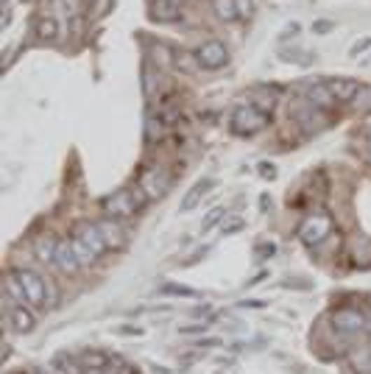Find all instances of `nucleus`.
Instances as JSON below:
<instances>
[{"instance_id": "1", "label": "nucleus", "mask_w": 371, "mask_h": 374, "mask_svg": "<svg viewBox=\"0 0 371 374\" xmlns=\"http://www.w3.org/2000/svg\"><path fill=\"white\" fill-rule=\"evenodd\" d=\"M8 285H11V293L20 302H25L28 307H36L39 310V307L48 305V288H45L42 277H36L34 271H14L11 279H8Z\"/></svg>"}, {"instance_id": "2", "label": "nucleus", "mask_w": 371, "mask_h": 374, "mask_svg": "<svg viewBox=\"0 0 371 374\" xmlns=\"http://www.w3.org/2000/svg\"><path fill=\"white\" fill-rule=\"evenodd\" d=\"M146 193L140 187H123V190H115L112 195L104 198V212L106 218H115V221H126L132 215H137V209L146 204Z\"/></svg>"}, {"instance_id": "3", "label": "nucleus", "mask_w": 371, "mask_h": 374, "mask_svg": "<svg viewBox=\"0 0 371 374\" xmlns=\"http://www.w3.org/2000/svg\"><path fill=\"white\" fill-rule=\"evenodd\" d=\"M268 123H271V112L260 109L257 104H240V106L232 112L229 129H232V134H237V137H251V134L262 132Z\"/></svg>"}, {"instance_id": "4", "label": "nucleus", "mask_w": 371, "mask_h": 374, "mask_svg": "<svg viewBox=\"0 0 371 374\" xmlns=\"http://www.w3.org/2000/svg\"><path fill=\"white\" fill-rule=\"evenodd\" d=\"M332 232V218L327 212H313L299 223V240L304 246H321Z\"/></svg>"}, {"instance_id": "5", "label": "nucleus", "mask_w": 371, "mask_h": 374, "mask_svg": "<svg viewBox=\"0 0 371 374\" xmlns=\"http://www.w3.org/2000/svg\"><path fill=\"white\" fill-rule=\"evenodd\" d=\"M137 187L146 193L148 201H160V198L168 193V187H171V174H168L162 165H151V168H146V171L140 174Z\"/></svg>"}, {"instance_id": "6", "label": "nucleus", "mask_w": 371, "mask_h": 374, "mask_svg": "<svg viewBox=\"0 0 371 374\" xmlns=\"http://www.w3.org/2000/svg\"><path fill=\"white\" fill-rule=\"evenodd\" d=\"M366 327V316L358 307H341L332 313V330L341 335H355Z\"/></svg>"}, {"instance_id": "7", "label": "nucleus", "mask_w": 371, "mask_h": 374, "mask_svg": "<svg viewBox=\"0 0 371 374\" xmlns=\"http://www.w3.org/2000/svg\"><path fill=\"white\" fill-rule=\"evenodd\" d=\"M195 56H198V64H201V67H209V70H218V67H223V64L229 62V50H226V45L218 42V39H209V42L198 45Z\"/></svg>"}, {"instance_id": "8", "label": "nucleus", "mask_w": 371, "mask_h": 374, "mask_svg": "<svg viewBox=\"0 0 371 374\" xmlns=\"http://www.w3.org/2000/svg\"><path fill=\"white\" fill-rule=\"evenodd\" d=\"M324 84L330 87V92L335 95L338 104H352L355 95L360 92V84H358L355 78H327Z\"/></svg>"}, {"instance_id": "9", "label": "nucleus", "mask_w": 371, "mask_h": 374, "mask_svg": "<svg viewBox=\"0 0 371 374\" xmlns=\"http://www.w3.org/2000/svg\"><path fill=\"white\" fill-rule=\"evenodd\" d=\"M304 101H310L313 106H318V109H332L338 101H335V95L330 92V87L324 84V81H316V84H307L304 87Z\"/></svg>"}, {"instance_id": "10", "label": "nucleus", "mask_w": 371, "mask_h": 374, "mask_svg": "<svg viewBox=\"0 0 371 374\" xmlns=\"http://www.w3.org/2000/svg\"><path fill=\"white\" fill-rule=\"evenodd\" d=\"M73 235H78V237H81L98 257L109 251V249H106V240H104V235H101V229H98V223H81V226L73 229Z\"/></svg>"}, {"instance_id": "11", "label": "nucleus", "mask_w": 371, "mask_h": 374, "mask_svg": "<svg viewBox=\"0 0 371 374\" xmlns=\"http://www.w3.org/2000/svg\"><path fill=\"white\" fill-rule=\"evenodd\" d=\"M56 268H59V271H64V274H73V271H78V268H81V263H78V257H76V251H73L70 237L56 243Z\"/></svg>"}, {"instance_id": "12", "label": "nucleus", "mask_w": 371, "mask_h": 374, "mask_svg": "<svg viewBox=\"0 0 371 374\" xmlns=\"http://www.w3.org/2000/svg\"><path fill=\"white\" fill-rule=\"evenodd\" d=\"M162 87H165V76H162V70L157 67V64H146V70H143V90H146V98L148 101H154L160 92H162Z\"/></svg>"}, {"instance_id": "13", "label": "nucleus", "mask_w": 371, "mask_h": 374, "mask_svg": "<svg viewBox=\"0 0 371 374\" xmlns=\"http://www.w3.org/2000/svg\"><path fill=\"white\" fill-rule=\"evenodd\" d=\"M151 17L157 22H176L182 17L179 11V0H151Z\"/></svg>"}, {"instance_id": "14", "label": "nucleus", "mask_w": 371, "mask_h": 374, "mask_svg": "<svg viewBox=\"0 0 371 374\" xmlns=\"http://www.w3.org/2000/svg\"><path fill=\"white\" fill-rule=\"evenodd\" d=\"M98 229H101V235H104V240H106V249H109V251H115V249H120V246H123L126 235H123V229H120V223H118L115 218L98 221Z\"/></svg>"}, {"instance_id": "15", "label": "nucleus", "mask_w": 371, "mask_h": 374, "mask_svg": "<svg viewBox=\"0 0 371 374\" xmlns=\"http://www.w3.org/2000/svg\"><path fill=\"white\" fill-rule=\"evenodd\" d=\"M8 324H11L14 333L25 335V333H31V330L36 327V319L31 316L28 307H11V313H8Z\"/></svg>"}, {"instance_id": "16", "label": "nucleus", "mask_w": 371, "mask_h": 374, "mask_svg": "<svg viewBox=\"0 0 371 374\" xmlns=\"http://www.w3.org/2000/svg\"><path fill=\"white\" fill-rule=\"evenodd\" d=\"M206 190H212V179H198L195 185L190 187V193H187L185 198H182V209L190 212V209H195V204L206 195Z\"/></svg>"}, {"instance_id": "17", "label": "nucleus", "mask_w": 371, "mask_h": 374, "mask_svg": "<svg viewBox=\"0 0 371 374\" xmlns=\"http://www.w3.org/2000/svg\"><path fill=\"white\" fill-rule=\"evenodd\" d=\"M212 11L220 22H234L240 17L237 11V0H212Z\"/></svg>"}, {"instance_id": "18", "label": "nucleus", "mask_w": 371, "mask_h": 374, "mask_svg": "<svg viewBox=\"0 0 371 374\" xmlns=\"http://www.w3.org/2000/svg\"><path fill=\"white\" fill-rule=\"evenodd\" d=\"M36 36L42 42H56L59 39V20L56 17H42L36 22Z\"/></svg>"}, {"instance_id": "19", "label": "nucleus", "mask_w": 371, "mask_h": 374, "mask_svg": "<svg viewBox=\"0 0 371 374\" xmlns=\"http://www.w3.org/2000/svg\"><path fill=\"white\" fill-rule=\"evenodd\" d=\"M148 53H151V64H157L160 70H165V67H171L174 64V59H176V53L171 50V48H165V45H151L148 48Z\"/></svg>"}, {"instance_id": "20", "label": "nucleus", "mask_w": 371, "mask_h": 374, "mask_svg": "<svg viewBox=\"0 0 371 374\" xmlns=\"http://www.w3.org/2000/svg\"><path fill=\"white\" fill-rule=\"evenodd\" d=\"M70 243H73V251H76V257H78V263H81V268H87V265H92L95 260H98V254L78 237V235H73L70 237Z\"/></svg>"}, {"instance_id": "21", "label": "nucleus", "mask_w": 371, "mask_h": 374, "mask_svg": "<svg viewBox=\"0 0 371 374\" xmlns=\"http://www.w3.org/2000/svg\"><path fill=\"white\" fill-rule=\"evenodd\" d=\"M165 129H168V123H165L162 118L148 115V120H146V140H148V143L162 140V137H165Z\"/></svg>"}, {"instance_id": "22", "label": "nucleus", "mask_w": 371, "mask_h": 374, "mask_svg": "<svg viewBox=\"0 0 371 374\" xmlns=\"http://www.w3.org/2000/svg\"><path fill=\"white\" fill-rule=\"evenodd\" d=\"M36 254H39V260L42 263H48V265H56V243L50 240V237H42V240H36Z\"/></svg>"}, {"instance_id": "23", "label": "nucleus", "mask_w": 371, "mask_h": 374, "mask_svg": "<svg viewBox=\"0 0 371 374\" xmlns=\"http://www.w3.org/2000/svg\"><path fill=\"white\" fill-rule=\"evenodd\" d=\"M50 366L62 374H78V366H76V361H73L70 355H56V358L50 361Z\"/></svg>"}, {"instance_id": "24", "label": "nucleus", "mask_w": 371, "mask_h": 374, "mask_svg": "<svg viewBox=\"0 0 371 374\" xmlns=\"http://www.w3.org/2000/svg\"><path fill=\"white\" fill-rule=\"evenodd\" d=\"M276 98H279V92H274V90H260V92L254 95V104H257L260 109L271 112V109H274V104H276Z\"/></svg>"}, {"instance_id": "25", "label": "nucleus", "mask_w": 371, "mask_h": 374, "mask_svg": "<svg viewBox=\"0 0 371 374\" xmlns=\"http://www.w3.org/2000/svg\"><path fill=\"white\" fill-rule=\"evenodd\" d=\"M352 106L358 109V112H371V87H360V92L355 95V101H352Z\"/></svg>"}, {"instance_id": "26", "label": "nucleus", "mask_w": 371, "mask_h": 374, "mask_svg": "<svg viewBox=\"0 0 371 374\" xmlns=\"http://www.w3.org/2000/svg\"><path fill=\"white\" fill-rule=\"evenodd\" d=\"M279 56H282L285 62H296V64H310V62L316 59L313 53H290V50H282Z\"/></svg>"}, {"instance_id": "27", "label": "nucleus", "mask_w": 371, "mask_h": 374, "mask_svg": "<svg viewBox=\"0 0 371 374\" xmlns=\"http://www.w3.org/2000/svg\"><path fill=\"white\" fill-rule=\"evenodd\" d=\"M223 215H226V209H223V207H218V209H212V212H209V215L204 218V223H201V229H204V232H209V229H212V226H215V223H218V221H220Z\"/></svg>"}, {"instance_id": "28", "label": "nucleus", "mask_w": 371, "mask_h": 374, "mask_svg": "<svg viewBox=\"0 0 371 374\" xmlns=\"http://www.w3.org/2000/svg\"><path fill=\"white\" fill-rule=\"evenodd\" d=\"M162 293H176V296H198L195 288H182V285H165Z\"/></svg>"}, {"instance_id": "29", "label": "nucleus", "mask_w": 371, "mask_h": 374, "mask_svg": "<svg viewBox=\"0 0 371 374\" xmlns=\"http://www.w3.org/2000/svg\"><path fill=\"white\" fill-rule=\"evenodd\" d=\"M237 229H243V218H232V221L223 223V235H232V232H237Z\"/></svg>"}, {"instance_id": "30", "label": "nucleus", "mask_w": 371, "mask_h": 374, "mask_svg": "<svg viewBox=\"0 0 371 374\" xmlns=\"http://www.w3.org/2000/svg\"><path fill=\"white\" fill-rule=\"evenodd\" d=\"M369 45H371V39H360V42L352 48V53H363V50H369Z\"/></svg>"}, {"instance_id": "31", "label": "nucleus", "mask_w": 371, "mask_h": 374, "mask_svg": "<svg viewBox=\"0 0 371 374\" xmlns=\"http://www.w3.org/2000/svg\"><path fill=\"white\" fill-rule=\"evenodd\" d=\"M330 28H332V25H330L327 20H324V22H316V25H313V31H316V34H327Z\"/></svg>"}, {"instance_id": "32", "label": "nucleus", "mask_w": 371, "mask_h": 374, "mask_svg": "<svg viewBox=\"0 0 371 374\" xmlns=\"http://www.w3.org/2000/svg\"><path fill=\"white\" fill-rule=\"evenodd\" d=\"M237 11H240V17H248L251 11H248V0H237Z\"/></svg>"}, {"instance_id": "33", "label": "nucleus", "mask_w": 371, "mask_h": 374, "mask_svg": "<svg viewBox=\"0 0 371 374\" xmlns=\"http://www.w3.org/2000/svg\"><path fill=\"white\" fill-rule=\"evenodd\" d=\"M363 157H366V162H369V165H371V143H369V146H366V154H363Z\"/></svg>"}, {"instance_id": "34", "label": "nucleus", "mask_w": 371, "mask_h": 374, "mask_svg": "<svg viewBox=\"0 0 371 374\" xmlns=\"http://www.w3.org/2000/svg\"><path fill=\"white\" fill-rule=\"evenodd\" d=\"M366 140H369V143H371V123H369V126H366Z\"/></svg>"}]
</instances>
